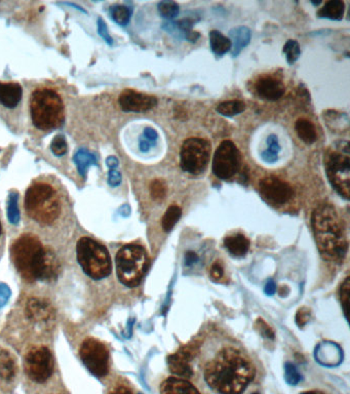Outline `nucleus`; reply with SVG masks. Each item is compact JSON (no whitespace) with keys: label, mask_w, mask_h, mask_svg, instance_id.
<instances>
[{"label":"nucleus","mask_w":350,"mask_h":394,"mask_svg":"<svg viewBox=\"0 0 350 394\" xmlns=\"http://www.w3.org/2000/svg\"><path fill=\"white\" fill-rule=\"evenodd\" d=\"M158 12L162 18L173 20L180 12V6L175 1H162L158 3Z\"/></svg>","instance_id":"nucleus-33"},{"label":"nucleus","mask_w":350,"mask_h":394,"mask_svg":"<svg viewBox=\"0 0 350 394\" xmlns=\"http://www.w3.org/2000/svg\"><path fill=\"white\" fill-rule=\"evenodd\" d=\"M142 137L145 138L146 140L150 142L152 145L155 146L157 143L158 140V133L154 129L146 128L143 131V135Z\"/></svg>","instance_id":"nucleus-42"},{"label":"nucleus","mask_w":350,"mask_h":394,"mask_svg":"<svg viewBox=\"0 0 350 394\" xmlns=\"http://www.w3.org/2000/svg\"><path fill=\"white\" fill-rule=\"evenodd\" d=\"M17 366L14 358L6 350L0 351V377L3 380L10 381L16 376Z\"/></svg>","instance_id":"nucleus-26"},{"label":"nucleus","mask_w":350,"mask_h":394,"mask_svg":"<svg viewBox=\"0 0 350 394\" xmlns=\"http://www.w3.org/2000/svg\"><path fill=\"white\" fill-rule=\"evenodd\" d=\"M98 31H99V34L105 39L106 43H109V45L113 43V39L110 36L107 26H106L105 22L102 19L98 20Z\"/></svg>","instance_id":"nucleus-40"},{"label":"nucleus","mask_w":350,"mask_h":394,"mask_svg":"<svg viewBox=\"0 0 350 394\" xmlns=\"http://www.w3.org/2000/svg\"><path fill=\"white\" fill-rule=\"evenodd\" d=\"M210 45L212 53L216 56H223L231 51V41L220 31L212 30L210 32Z\"/></svg>","instance_id":"nucleus-24"},{"label":"nucleus","mask_w":350,"mask_h":394,"mask_svg":"<svg viewBox=\"0 0 350 394\" xmlns=\"http://www.w3.org/2000/svg\"><path fill=\"white\" fill-rule=\"evenodd\" d=\"M258 329H259L260 333L264 336L265 338H268V339H274V333L272 331V329L264 322L263 320H258L257 322Z\"/></svg>","instance_id":"nucleus-41"},{"label":"nucleus","mask_w":350,"mask_h":394,"mask_svg":"<svg viewBox=\"0 0 350 394\" xmlns=\"http://www.w3.org/2000/svg\"><path fill=\"white\" fill-rule=\"evenodd\" d=\"M259 193L266 201L274 206L287 204L293 197V189L289 183L274 176L265 177L260 181Z\"/></svg>","instance_id":"nucleus-13"},{"label":"nucleus","mask_w":350,"mask_h":394,"mask_svg":"<svg viewBox=\"0 0 350 394\" xmlns=\"http://www.w3.org/2000/svg\"><path fill=\"white\" fill-rule=\"evenodd\" d=\"M285 380L292 386H295L301 381L302 376L298 372L297 368L294 364H287L285 366Z\"/></svg>","instance_id":"nucleus-36"},{"label":"nucleus","mask_w":350,"mask_h":394,"mask_svg":"<svg viewBox=\"0 0 350 394\" xmlns=\"http://www.w3.org/2000/svg\"><path fill=\"white\" fill-rule=\"evenodd\" d=\"M283 52L289 65H293L301 56V49H300L299 43H298L297 41H294V39H289L285 43V45H283Z\"/></svg>","instance_id":"nucleus-32"},{"label":"nucleus","mask_w":350,"mask_h":394,"mask_svg":"<svg viewBox=\"0 0 350 394\" xmlns=\"http://www.w3.org/2000/svg\"><path fill=\"white\" fill-rule=\"evenodd\" d=\"M309 318L310 311L305 307L301 308V309L297 312V314H296V322H297V325L300 328L305 326V325L307 324L308 320H309Z\"/></svg>","instance_id":"nucleus-39"},{"label":"nucleus","mask_w":350,"mask_h":394,"mask_svg":"<svg viewBox=\"0 0 350 394\" xmlns=\"http://www.w3.org/2000/svg\"><path fill=\"white\" fill-rule=\"evenodd\" d=\"M255 377L249 360L234 348L219 352L205 368V380L220 394H241Z\"/></svg>","instance_id":"nucleus-1"},{"label":"nucleus","mask_w":350,"mask_h":394,"mask_svg":"<svg viewBox=\"0 0 350 394\" xmlns=\"http://www.w3.org/2000/svg\"><path fill=\"white\" fill-rule=\"evenodd\" d=\"M25 373L36 383H45L54 372V358L49 348L34 346L28 350L24 360Z\"/></svg>","instance_id":"nucleus-10"},{"label":"nucleus","mask_w":350,"mask_h":394,"mask_svg":"<svg viewBox=\"0 0 350 394\" xmlns=\"http://www.w3.org/2000/svg\"><path fill=\"white\" fill-rule=\"evenodd\" d=\"M197 260H199V257H197L195 252H187L186 256H185V263H186V265L190 266V265L195 264Z\"/></svg>","instance_id":"nucleus-46"},{"label":"nucleus","mask_w":350,"mask_h":394,"mask_svg":"<svg viewBox=\"0 0 350 394\" xmlns=\"http://www.w3.org/2000/svg\"><path fill=\"white\" fill-rule=\"evenodd\" d=\"M300 394H325V393H320V391H305V393H302Z\"/></svg>","instance_id":"nucleus-50"},{"label":"nucleus","mask_w":350,"mask_h":394,"mask_svg":"<svg viewBox=\"0 0 350 394\" xmlns=\"http://www.w3.org/2000/svg\"><path fill=\"white\" fill-rule=\"evenodd\" d=\"M67 142H66L65 137L62 135H57L54 138L52 142L51 149L56 155H64L67 152Z\"/></svg>","instance_id":"nucleus-38"},{"label":"nucleus","mask_w":350,"mask_h":394,"mask_svg":"<svg viewBox=\"0 0 350 394\" xmlns=\"http://www.w3.org/2000/svg\"><path fill=\"white\" fill-rule=\"evenodd\" d=\"M241 166V152L232 141L225 140L217 148L212 160V173L221 180L232 178Z\"/></svg>","instance_id":"nucleus-12"},{"label":"nucleus","mask_w":350,"mask_h":394,"mask_svg":"<svg viewBox=\"0 0 350 394\" xmlns=\"http://www.w3.org/2000/svg\"><path fill=\"white\" fill-rule=\"evenodd\" d=\"M166 184L162 180H154L152 181L151 184H150L149 190L151 197L154 200H164L166 195Z\"/></svg>","instance_id":"nucleus-35"},{"label":"nucleus","mask_w":350,"mask_h":394,"mask_svg":"<svg viewBox=\"0 0 350 394\" xmlns=\"http://www.w3.org/2000/svg\"><path fill=\"white\" fill-rule=\"evenodd\" d=\"M276 283H274V281H268V283H266L265 285V293L267 294V295L272 296L274 295V294H276Z\"/></svg>","instance_id":"nucleus-47"},{"label":"nucleus","mask_w":350,"mask_h":394,"mask_svg":"<svg viewBox=\"0 0 350 394\" xmlns=\"http://www.w3.org/2000/svg\"><path fill=\"white\" fill-rule=\"evenodd\" d=\"M31 118L39 130L50 131L63 124L64 104L53 89H39L33 91L30 100Z\"/></svg>","instance_id":"nucleus-5"},{"label":"nucleus","mask_w":350,"mask_h":394,"mask_svg":"<svg viewBox=\"0 0 350 394\" xmlns=\"http://www.w3.org/2000/svg\"><path fill=\"white\" fill-rule=\"evenodd\" d=\"M79 354L85 368L97 378H103L109 372V351L98 340L94 338L85 340L81 344Z\"/></svg>","instance_id":"nucleus-11"},{"label":"nucleus","mask_w":350,"mask_h":394,"mask_svg":"<svg viewBox=\"0 0 350 394\" xmlns=\"http://www.w3.org/2000/svg\"><path fill=\"white\" fill-rule=\"evenodd\" d=\"M74 162L78 168L79 174L85 177L87 168L93 164H97V158L87 150L81 149L74 155Z\"/></svg>","instance_id":"nucleus-29"},{"label":"nucleus","mask_w":350,"mask_h":394,"mask_svg":"<svg viewBox=\"0 0 350 394\" xmlns=\"http://www.w3.org/2000/svg\"><path fill=\"white\" fill-rule=\"evenodd\" d=\"M231 41V56L237 58L245 47L249 45L252 39V31L245 26L235 27L229 31Z\"/></svg>","instance_id":"nucleus-19"},{"label":"nucleus","mask_w":350,"mask_h":394,"mask_svg":"<svg viewBox=\"0 0 350 394\" xmlns=\"http://www.w3.org/2000/svg\"><path fill=\"white\" fill-rule=\"evenodd\" d=\"M212 145L201 138H189L181 147V168L190 175H201L208 168Z\"/></svg>","instance_id":"nucleus-9"},{"label":"nucleus","mask_w":350,"mask_h":394,"mask_svg":"<svg viewBox=\"0 0 350 394\" xmlns=\"http://www.w3.org/2000/svg\"><path fill=\"white\" fill-rule=\"evenodd\" d=\"M118 103L124 112H146L157 105V99L153 96L127 89L120 96Z\"/></svg>","instance_id":"nucleus-14"},{"label":"nucleus","mask_w":350,"mask_h":394,"mask_svg":"<svg viewBox=\"0 0 350 394\" xmlns=\"http://www.w3.org/2000/svg\"><path fill=\"white\" fill-rule=\"evenodd\" d=\"M106 164H107V166L110 170H116L118 166V160L114 156H110L106 160Z\"/></svg>","instance_id":"nucleus-49"},{"label":"nucleus","mask_w":350,"mask_h":394,"mask_svg":"<svg viewBox=\"0 0 350 394\" xmlns=\"http://www.w3.org/2000/svg\"><path fill=\"white\" fill-rule=\"evenodd\" d=\"M267 149L262 151L261 158L267 164H274L278 160V153L281 151L280 141L276 135H268Z\"/></svg>","instance_id":"nucleus-28"},{"label":"nucleus","mask_w":350,"mask_h":394,"mask_svg":"<svg viewBox=\"0 0 350 394\" xmlns=\"http://www.w3.org/2000/svg\"><path fill=\"white\" fill-rule=\"evenodd\" d=\"M116 273L122 285L135 287L141 283L149 265L145 249L138 245H127L116 258Z\"/></svg>","instance_id":"nucleus-8"},{"label":"nucleus","mask_w":350,"mask_h":394,"mask_svg":"<svg viewBox=\"0 0 350 394\" xmlns=\"http://www.w3.org/2000/svg\"><path fill=\"white\" fill-rule=\"evenodd\" d=\"M8 296H10V292H8V287L6 285H0V306L6 303Z\"/></svg>","instance_id":"nucleus-45"},{"label":"nucleus","mask_w":350,"mask_h":394,"mask_svg":"<svg viewBox=\"0 0 350 394\" xmlns=\"http://www.w3.org/2000/svg\"><path fill=\"white\" fill-rule=\"evenodd\" d=\"M255 89L258 96L267 101H278L285 91V85L281 80L274 76L261 77L256 83Z\"/></svg>","instance_id":"nucleus-16"},{"label":"nucleus","mask_w":350,"mask_h":394,"mask_svg":"<svg viewBox=\"0 0 350 394\" xmlns=\"http://www.w3.org/2000/svg\"><path fill=\"white\" fill-rule=\"evenodd\" d=\"M325 168L327 177L333 188L339 195L349 199L350 157L349 142L340 141L335 144L334 149H329L325 154Z\"/></svg>","instance_id":"nucleus-7"},{"label":"nucleus","mask_w":350,"mask_h":394,"mask_svg":"<svg viewBox=\"0 0 350 394\" xmlns=\"http://www.w3.org/2000/svg\"><path fill=\"white\" fill-rule=\"evenodd\" d=\"M22 87L16 83H0V104L14 108L22 99Z\"/></svg>","instance_id":"nucleus-21"},{"label":"nucleus","mask_w":350,"mask_h":394,"mask_svg":"<svg viewBox=\"0 0 350 394\" xmlns=\"http://www.w3.org/2000/svg\"><path fill=\"white\" fill-rule=\"evenodd\" d=\"M216 110L221 116L233 118V116H239L245 111V104L239 100H231V101H225L219 104Z\"/></svg>","instance_id":"nucleus-27"},{"label":"nucleus","mask_w":350,"mask_h":394,"mask_svg":"<svg viewBox=\"0 0 350 394\" xmlns=\"http://www.w3.org/2000/svg\"><path fill=\"white\" fill-rule=\"evenodd\" d=\"M181 216H182V210H181L178 206H175V204L174 206H171L170 208L166 210V214H164V218H162V229H164L166 232H170V231L174 228L175 225L180 220Z\"/></svg>","instance_id":"nucleus-30"},{"label":"nucleus","mask_w":350,"mask_h":394,"mask_svg":"<svg viewBox=\"0 0 350 394\" xmlns=\"http://www.w3.org/2000/svg\"><path fill=\"white\" fill-rule=\"evenodd\" d=\"M60 273V263L56 254L50 248H45V257L39 272V281H56Z\"/></svg>","instance_id":"nucleus-18"},{"label":"nucleus","mask_w":350,"mask_h":394,"mask_svg":"<svg viewBox=\"0 0 350 394\" xmlns=\"http://www.w3.org/2000/svg\"><path fill=\"white\" fill-rule=\"evenodd\" d=\"M8 218L12 224H18L20 220V212H19L18 195L12 193L8 197Z\"/></svg>","instance_id":"nucleus-34"},{"label":"nucleus","mask_w":350,"mask_h":394,"mask_svg":"<svg viewBox=\"0 0 350 394\" xmlns=\"http://www.w3.org/2000/svg\"><path fill=\"white\" fill-rule=\"evenodd\" d=\"M224 245L229 253L235 257H243L250 249V241L243 234L227 237L225 239Z\"/></svg>","instance_id":"nucleus-22"},{"label":"nucleus","mask_w":350,"mask_h":394,"mask_svg":"<svg viewBox=\"0 0 350 394\" xmlns=\"http://www.w3.org/2000/svg\"><path fill=\"white\" fill-rule=\"evenodd\" d=\"M253 394H259V393H253Z\"/></svg>","instance_id":"nucleus-52"},{"label":"nucleus","mask_w":350,"mask_h":394,"mask_svg":"<svg viewBox=\"0 0 350 394\" xmlns=\"http://www.w3.org/2000/svg\"><path fill=\"white\" fill-rule=\"evenodd\" d=\"M26 316L32 322L43 324V322H49L50 320H53L55 311H54L53 307L49 302L33 298V299L29 300L28 303H27Z\"/></svg>","instance_id":"nucleus-17"},{"label":"nucleus","mask_w":350,"mask_h":394,"mask_svg":"<svg viewBox=\"0 0 350 394\" xmlns=\"http://www.w3.org/2000/svg\"><path fill=\"white\" fill-rule=\"evenodd\" d=\"M45 247L35 235H21L10 249L12 263L27 283L39 281Z\"/></svg>","instance_id":"nucleus-3"},{"label":"nucleus","mask_w":350,"mask_h":394,"mask_svg":"<svg viewBox=\"0 0 350 394\" xmlns=\"http://www.w3.org/2000/svg\"><path fill=\"white\" fill-rule=\"evenodd\" d=\"M109 394H133V393L132 391H131L130 389L128 388V387L122 386V385H120V386H118L116 387V388L112 389L111 393H110Z\"/></svg>","instance_id":"nucleus-48"},{"label":"nucleus","mask_w":350,"mask_h":394,"mask_svg":"<svg viewBox=\"0 0 350 394\" xmlns=\"http://www.w3.org/2000/svg\"><path fill=\"white\" fill-rule=\"evenodd\" d=\"M312 229L320 255L327 261L341 263L349 250L342 220L332 204H320L312 212Z\"/></svg>","instance_id":"nucleus-2"},{"label":"nucleus","mask_w":350,"mask_h":394,"mask_svg":"<svg viewBox=\"0 0 350 394\" xmlns=\"http://www.w3.org/2000/svg\"><path fill=\"white\" fill-rule=\"evenodd\" d=\"M295 130L297 131L298 137L308 145H311L318 140L316 127L305 118H300L296 122Z\"/></svg>","instance_id":"nucleus-25"},{"label":"nucleus","mask_w":350,"mask_h":394,"mask_svg":"<svg viewBox=\"0 0 350 394\" xmlns=\"http://www.w3.org/2000/svg\"><path fill=\"white\" fill-rule=\"evenodd\" d=\"M108 183H109L110 186H118L122 183V174L118 171L110 170L109 176H108Z\"/></svg>","instance_id":"nucleus-43"},{"label":"nucleus","mask_w":350,"mask_h":394,"mask_svg":"<svg viewBox=\"0 0 350 394\" xmlns=\"http://www.w3.org/2000/svg\"><path fill=\"white\" fill-rule=\"evenodd\" d=\"M223 273H224V270H223L222 266L219 263H215L212 268H210V276L216 279V281H218L223 276Z\"/></svg>","instance_id":"nucleus-44"},{"label":"nucleus","mask_w":350,"mask_h":394,"mask_svg":"<svg viewBox=\"0 0 350 394\" xmlns=\"http://www.w3.org/2000/svg\"><path fill=\"white\" fill-rule=\"evenodd\" d=\"M110 14H111L112 19L120 26H126L130 22L132 10L128 6L118 4V6H112L110 8Z\"/></svg>","instance_id":"nucleus-31"},{"label":"nucleus","mask_w":350,"mask_h":394,"mask_svg":"<svg viewBox=\"0 0 350 394\" xmlns=\"http://www.w3.org/2000/svg\"><path fill=\"white\" fill-rule=\"evenodd\" d=\"M160 393V394H201L189 381L175 377H171L162 383Z\"/></svg>","instance_id":"nucleus-20"},{"label":"nucleus","mask_w":350,"mask_h":394,"mask_svg":"<svg viewBox=\"0 0 350 394\" xmlns=\"http://www.w3.org/2000/svg\"><path fill=\"white\" fill-rule=\"evenodd\" d=\"M1 232H2V226H1V223H0V235H1Z\"/></svg>","instance_id":"nucleus-51"},{"label":"nucleus","mask_w":350,"mask_h":394,"mask_svg":"<svg viewBox=\"0 0 350 394\" xmlns=\"http://www.w3.org/2000/svg\"><path fill=\"white\" fill-rule=\"evenodd\" d=\"M77 261L83 272L93 279H102L111 273L109 252L91 237H81L76 245Z\"/></svg>","instance_id":"nucleus-6"},{"label":"nucleus","mask_w":350,"mask_h":394,"mask_svg":"<svg viewBox=\"0 0 350 394\" xmlns=\"http://www.w3.org/2000/svg\"><path fill=\"white\" fill-rule=\"evenodd\" d=\"M345 12V3L342 0H330L320 8L316 14L320 18L330 19L333 21L342 20Z\"/></svg>","instance_id":"nucleus-23"},{"label":"nucleus","mask_w":350,"mask_h":394,"mask_svg":"<svg viewBox=\"0 0 350 394\" xmlns=\"http://www.w3.org/2000/svg\"><path fill=\"white\" fill-rule=\"evenodd\" d=\"M193 358V349L191 347L181 348L176 353L168 356V366L173 374L183 378L193 377L191 360Z\"/></svg>","instance_id":"nucleus-15"},{"label":"nucleus","mask_w":350,"mask_h":394,"mask_svg":"<svg viewBox=\"0 0 350 394\" xmlns=\"http://www.w3.org/2000/svg\"><path fill=\"white\" fill-rule=\"evenodd\" d=\"M25 210L32 220L47 226L60 216L61 204L55 189L47 183H35L25 195Z\"/></svg>","instance_id":"nucleus-4"},{"label":"nucleus","mask_w":350,"mask_h":394,"mask_svg":"<svg viewBox=\"0 0 350 394\" xmlns=\"http://www.w3.org/2000/svg\"><path fill=\"white\" fill-rule=\"evenodd\" d=\"M349 277H347L344 283H342V287H341L340 299L341 304H342L343 310H344L345 316H347V320H349Z\"/></svg>","instance_id":"nucleus-37"}]
</instances>
